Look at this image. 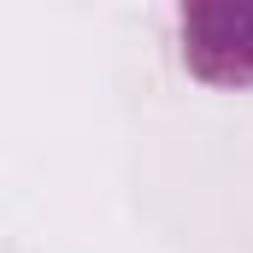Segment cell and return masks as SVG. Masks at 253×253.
Listing matches in <instances>:
<instances>
[{"label":"cell","mask_w":253,"mask_h":253,"mask_svg":"<svg viewBox=\"0 0 253 253\" xmlns=\"http://www.w3.org/2000/svg\"><path fill=\"white\" fill-rule=\"evenodd\" d=\"M183 65L212 88H253V0L183 6Z\"/></svg>","instance_id":"cell-1"}]
</instances>
